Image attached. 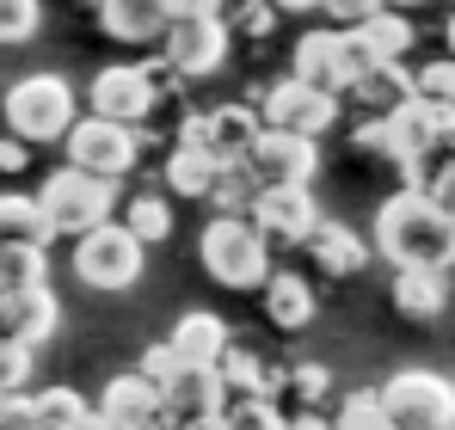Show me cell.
I'll return each instance as SVG.
<instances>
[{
  "label": "cell",
  "mask_w": 455,
  "mask_h": 430,
  "mask_svg": "<svg viewBox=\"0 0 455 430\" xmlns=\"http://www.w3.org/2000/svg\"><path fill=\"white\" fill-rule=\"evenodd\" d=\"M142 265H148V246H142L124 221H99V227L75 234V277L86 289H99V295L136 289Z\"/></svg>",
  "instance_id": "5"
},
{
  "label": "cell",
  "mask_w": 455,
  "mask_h": 430,
  "mask_svg": "<svg viewBox=\"0 0 455 430\" xmlns=\"http://www.w3.org/2000/svg\"><path fill=\"white\" fill-rule=\"evenodd\" d=\"M142 130L136 123H111V117H75L68 123V136H62V154H68V166L80 172H99V179H124L136 160H142Z\"/></svg>",
  "instance_id": "8"
},
{
  "label": "cell",
  "mask_w": 455,
  "mask_h": 430,
  "mask_svg": "<svg viewBox=\"0 0 455 430\" xmlns=\"http://www.w3.org/2000/svg\"><path fill=\"white\" fill-rule=\"evenodd\" d=\"M290 387H296V400H302V406H314V400H326V394H332V375H326L320 362H296V369H290Z\"/></svg>",
  "instance_id": "37"
},
{
  "label": "cell",
  "mask_w": 455,
  "mask_h": 430,
  "mask_svg": "<svg viewBox=\"0 0 455 430\" xmlns=\"http://www.w3.org/2000/svg\"><path fill=\"white\" fill-rule=\"evenodd\" d=\"M166 92H172V74L166 62L154 68V62H111V68L92 74V86H86V105H92V117H111V123H148L154 111L166 105Z\"/></svg>",
  "instance_id": "3"
},
{
  "label": "cell",
  "mask_w": 455,
  "mask_h": 430,
  "mask_svg": "<svg viewBox=\"0 0 455 430\" xmlns=\"http://www.w3.org/2000/svg\"><path fill=\"white\" fill-rule=\"evenodd\" d=\"M376 252L394 271H450L455 265V221L425 191L400 185L376 210Z\"/></svg>",
  "instance_id": "1"
},
{
  "label": "cell",
  "mask_w": 455,
  "mask_h": 430,
  "mask_svg": "<svg viewBox=\"0 0 455 430\" xmlns=\"http://www.w3.org/2000/svg\"><path fill=\"white\" fill-rule=\"evenodd\" d=\"M450 6H455V0H450Z\"/></svg>",
  "instance_id": "51"
},
{
  "label": "cell",
  "mask_w": 455,
  "mask_h": 430,
  "mask_svg": "<svg viewBox=\"0 0 455 430\" xmlns=\"http://www.w3.org/2000/svg\"><path fill=\"white\" fill-rule=\"evenodd\" d=\"M37 283H50L44 246H12V240H0V295H12V289H37Z\"/></svg>",
  "instance_id": "28"
},
{
  "label": "cell",
  "mask_w": 455,
  "mask_h": 430,
  "mask_svg": "<svg viewBox=\"0 0 455 430\" xmlns=\"http://www.w3.org/2000/svg\"><path fill=\"white\" fill-rule=\"evenodd\" d=\"M277 12H320V0H271Z\"/></svg>",
  "instance_id": "45"
},
{
  "label": "cell",
  "mask_w": 455,
  "mask_h": 430,
  "mask_svg": "<svg viewBox=\"0 0 455 430\" xmlns=\"http://www.w3.org/2000/svg\"><path fill=\"white\" fill-rule=\"evenodd\" d=\"M0 430H37L31 394H0Z\"/></svg>",
  "instance_id": "39"
},
{
  "label": "cell",
  "mask_w": 455,
  "mask_h": 430,
  "mask_svg": "<svg viewBox=\"0 0 455 430\" xmlns=\"http://www.w3.org/2000/svg\"><path fill=\"white\" fill-rule=\"evenodd\" d=\"M75 117V86L62 74H25L6 86V130L19 142H62Z\"/></svg>",
  "instance_id": "4"
},
{
  "label": "cell",
  "mask_w": 455,
  "mask_h": 430,
  "mask_svg": "<svg viewBox=\"0 0 455 430\" xmlns=\"http://www.w3.org/2000/svg\"><path fill=\"white\" fill-rule=\"evenodd\" d=\"M166 6V19H210V12H222L228 0H160Z\"/></svg>",
  "instance_id": "43"
},
{
  "label": "cell",
  "mask_w": 455,
  "mask_h": 430,
  "mask_svg": "<svg viewBox=\"0 0 455 430\" xmlns=\"http://www.w3.org/2000/svg\"><path fill=\"white\" fill-rule=\"evenodd\" d=\"M370 117H387L394 105H406L412 99V74L400 68V62H376V68H363V74H351V86H345Z\"/></svg>",
  "instance_id": "23"
},
{
  "label": "cell",
  "mask_w": 455,
  "mask_h": 430,
  "mask_svg": "<svg viewBox=\"0 0 455 430\" xmlns=\"http://www.w3.org/2000/svg\"><path fill=\"white\" fill-rule=\"evenodd\" d=\"M252 197H259V179L246 172V160L216 166V179H210V203H216V215H246Z\"/></svg>",
  "instance_id": "29"
},
{
  "label": "cell",
  "mask_w": 455,
  "mask_h": 430,
  "mask_svg": "<svg viewBox=\"0 0 455 430\" xmlns=\"http://www.w3.org/2000/svg\"><path fill=\"white\" fill-rule=\"evenodd\" d=\"M37 203H44L50 234H68V240H75V234H86V227L111 221V210H117V179H99V172L62 166V172L44 179Z\"/></svg>",
  "instance_id": "6"
},
{
  "label": "cell",
  "mask_w": 455,
  "mask_h": 430,
  "mask_svg": "<svg viewBox=\"0 0 455 430\" xmlns=\"http://www.w3.org/2000/svg\"><path fill=\"white\" fill-rule=\"evenodd\" d=\"M259 295H265V320H271L277 332H302L307 320H314V289H307L296 271H271V277L259 283Z\"/></svg>",
  "instance_id": "22"
},
{
  "label": "cell",
  "mask_w": 455,
  "mask_h": 430,
  "mask_svg": "<svg viewBox=\"0 0 455 430\" xmlns=\"http://www.w3.org/2000/svg\"><path fill=\"white\" fill-rule=\"evenodd\" d=\"M381 123H387V142H394V166H406V160H419V154H431V147L443 142L450 111H443V105H425V99H406V105H394Z\"/></svg>",
  "instance_id": "17"
},
{
  "label": "cell",
  "mask_w": 455,
  "mask_h": 430,
  "mask_svg": "<svg viewBox=\"0 0 455 430\" xmlns=\"http://www.w3.org/2000/svg\"><path fill=\"white\" fill-rule=\"evenodd\" d=\"M222 425L228 430H283L290 418L277 412V400H234V406H222Z\"/></svg>",
  "instance_id": "34"
},
{
  "label": "cell",
  "mask_w": 455,
  "mask_h": 430,
  "mask_svg": "<svg viewBox=\"0 0 455 430\" xmlns=\"http://www.w3.org/2000/svg\"><path fill=\"white\" fill-rule=\"evenodd\" d=\"M450 430H455V425H450Z\"/></svg>",
  "instance_id": "52"
},
{
  "label": "cell",
  "mask_w": 455,
  "mask_h": 430,
  "mask_svg": "<svg viewBox=\"0 0 455 430\" xmlns=\"http://www.w3.org/2000/svg\"><path fill=\"white\" fill-rule=\"evenodd\" d=\"M394 430H450L455 425V381L437 369H400L376 387Z\"/></svg>",
  "instance_id": "7"
},
{
  "label": "cell",
  "mask_w": 455,
  "mask_h": 430,
  "mask_svg": "<svg viewBox=\"0 0 455 430\" xmlns=\"http://www.w3.org/2000/svg\"><path fill=\"white\" fill-rule=\"evenodd\" d=\"M394 307L406 320H437L450 307V271H394Z\"/></svg>",
  "instance_id": "24"
},
{
  "label": "cell",
  "mask_w": 455,
  "mask_h": 430,
  "mask_svg": "<svg viewBox=\"0 0 455 430\" xmlns=\"http://www.w3.org/2000/svg\"><path fill=\"white\" fill-rule=\"evenodd\" d=\"M124 227H130L142 246H154V240H166V234H172V203H166V197H154V191H136V197L124 203Z\"/></svg>",
  "instance_id": "30"
},
{
  "label": "cell",
  "mask_w": 455,
  "mask_h": 430,
  "mask_svg": "<svg viewBox=\"0 0 455 430\" xmlns=\"http://www.w3.org/2000/svg\"><path fill=\"white\" fill-rule=\"evenodd\" d=\"M283 430H332V418H320V412H296Z\"/></svg>",
  "instance_id": "44"
},
{
  "label": "cell",
  "mask_w": 455,
  "mask_h": 430,
  "mask_svg": "<svg viewBox=\"0 0 455 430\" xmlns=\"http://www.w3.org/2000/svg\"><path fill=\"white\" fill-rule=\"evenodd\" d=\"M172 369H179V357H172V345H166V338H160V345H148V351H142V375H148L154 387H160V381H166V375H172Z\"/></svg>",
  "instance_id": "41"
},
{
  "label": "cell",
  "mask_w": 455,
  "mask_h": 430,
  "mask_svg": "<svg viewBox=\"0 0 455 430\" xmlns=\"http://www.w3.org/2000/svg\"><path fill=\"white\" fill-rule=\"evenodd\" d=\"M412 99L455 111V56H443V62H425V68L412 74Z\"/></svg>",
  "instance_id": "33"
},
{
  "label": "cell",
  "mask_w": 455,
  "mask_h": 430,
  "mask_svg": "<svg viewBox=\"0 0 455 430\" xmlns=\"http://www.w3.org/2000/svg\"><path fill=\"white\" fill-rule=\"evenodd\" d=\"M25 160H31V142H19L12 130H0V172H25Z\"/></svg>",
  "instance_id": "42"
},
{
  "label": "cell",
  "mask_w": 455,
  "mask_h": 430,
  "mask_svg": "<svg viewBox=\"0 0 455 430\" xmlns=\"http://www.w3.org/2000/svg\"><path fill=\"white\" fill-rule=\"evenodd\" d=\"M31 369H37V351L0 332V394H25V381H31Z\"/></svg>",
  "instance_id": "35"
},
{
  "label": "cell",
  "mask_w": 455,
  "mask_h": 430,
  "mask_svg": "<svg viewBox=\"0 0 455 430\" xmlns=\"http://www.w3.org/2000/svg\"><path fill=\"white\" fill-rule=\"evenodd\" d=\"M351 147H357V154H376V160H394V142H387V123H381V117H370V123L351 136Z\"/></svg>",
  "instance_id": "40"
},
{
  "label": "cell",
  "mask_w": 455,
  "mask_h": 430,
  "mask_svg": "<svg viewBox=\"0 0 455 430\" xmlns=\"http://www.w3.org/2000/svg\"><path fill=\"white\" fill-rule=\"evenodd\" d=\"M277 19H283V12H277L271 0H228V6H222L228 37H252V44H259V37H271V31H277Z\"/></svg>",
  "instance_id": "31"
},
{
  "label": "cell",
  "mask_w": 455,
  "mask_h": 430,
  "mask_svg": "<svg viewBox=\"0 0 455 430\" xmlns=\"http://www.w3.org/2000/svg\"><path fill=\"white\" fill-rule=\"evenodd\" d=\"M259 123H271V130H296V136H326L332 123H339V92H320V86H302L296 74H283V80H271L265 92H259Z\"/></svg>",
  "instance_id": "10"
},
{
  "label": "cell",
  "mask_w": 455,
  "mask_h": 430,
  "mask_svg": "<svg viewBox=\"0 0 455 430\" xmlns=\"http://www.w3.org/2000/svg\"><path fill=\"white\" fill-rule=\"evenodd\" d=\"M31 412H37V430H80L92 418V400H80L75 387H44L31 394Z\"/></svg>",
  "instance_id": "27"
},
{
  "label": "cell",
  "mask_w": 455,
  "mask_h": 430,
  "mask_svg": "<svg viewBox=\"0 0 455 430\" xmlns=\"http://www.w3.org/2000/svg\"><path fill=\"white\" fill-rule=\"evenodd\" d=\"M320 12H326L339 31H351V25H363L370 12H381V0H320Z\"/></svg>",
  "instance_id": "38"
},
{
  "label": "cell",
  "mask_w": 455,
  "mask_h": 430,
  "mask_svg": "<svg viewBox=\"0 0 455 430\" xmlns=\"http://www.w3.org/2000/svg\"><path fill=\"white\" fill-rule=\"evenodd\" d=\"M302 246H307V259H314L326 277H357V271L370 265V240H357L345 221H326V215L314 221V234H307Z\"/></svg>",
  "instance_id": "20"
},
{
  "label": "cell",
  "mask_w": 455,
  "mask_h": 430,
  "mask_svg": "<svg viewBox=\"0 0 455 430\" xmlns=\"http://www.w3.org/2000/svg\"><path fill=\"white\" fill-rule=\"evenodd\" d=\"M148 430H179V425H172V418H154V425Z\"/></svg>",
  "instance_id": "49"
},
{
  "label": "cell",
  "mask_w": 455,
  "mask_h": 430,
  "mask_svg": "<svg viewBox=\"0 0 455 430\" xmlns=\"http://www.w3.org/2000/svg\"><path fill=\"white\" fill-rule=\"evenodd\" d=\"M154 50H160V62H166L172 80H210L228 62L234 37H228L222 12H210V19H166V31L154 37Z\"/></svg>",
  "instance_id": "9"
},
{
  "label": "cell",
  "mask_w": 455,
  "mask_h": 430,
  "mask_svg": "<svg viewBox=\"0 0 455 430\" xmlns=\"http://www.w3.org/2000/svg\"><path fill=\"white\" fill-rule=\"evenodd\" d=\"M92 418L105 430H148L160 418V387H154L142 369H130V375H111L105 381V394L92 400Z\"/></svg>",
  "instance_id": "13"
},
{
  "label": "cell",
  "mask_w": 455,
  "mask_h": 430,
  "mask_svg": "<svg viewBox=\"0 0 455 430\" xmlns=\"http://www.w3.org/2000/svg\"><path fill=\"white\" fill-rule=\"evenodd\" d=\"M290 74L302 86H320V92H345V31L326 25V31H302V44L290 50Z\"/></svg>",
  "instance_id": "16"
},
{
  "label": "cell",
  "mask_w": 455,
  "mask_h": 430,
  "mask_svg": "<svg viewBox=\"0 0 455 430\" xmlns=\"http://www.w3.org/2000/svg\"><path fill=\"white\" fill-rule=\"evenodd\" d=\"M443 44H450V56H455V6H450V25H443Z\"/></svg>",
  "instance_id": "47"
},
{
  "label": "cell",
  "mask_w": 455,
  "mask_h": 430,
  "mask_svg": "<svg viewBox=\"0 0 455 430\" xmlns=\"http://www.w3.org/2000/svg\"><path fill=\"white\" fill-rule=\"evenodd\" d=\"M80 430H105V425H99V418H86V425H80Z\"/></svg>",
  "instance_id": "50"
},
{
  "label": "cell",
  "mask_w": 455,
  "mask_h": 430,
  "mask_svg": "<svg viewBox=\"0 0 455 430\" xmlns=\"http://www.w3.org/2000/svg\"><path fill=\"white\" fill-rule=\"evenodd\" d=\"M259 111L252 105H216V111H204V154L216 160V166H234V160H246V147L259 142Z\"/></svg>",
  "instance_id": "18"
},
{
  "label": "cell",
  "mask_w": 455,
  "mask_h": 430,
  "mask_svg": "<svg viewBox=\"0 0 455 430\" xmlns=\"http://www.w3.org/2000/svg\"><path fill=\"white\" fill-rule=\"evenodd\" d=\"M179 430H228V425H222V412H210V418H191V425H179Z\"/></svg>",
  "instance_id": "46"
},
{
  "label": "cell",
  "mask_w": 455,
  "mask_h": 430,
  "mask_svg": "<svg viewBox=\"0 0 455 430\" xmlns=\"http://www.w3.org/2000/svg\"><path fill=\"white\" fill-rule=\"evenodd\" d=\"M0 240H12V246H44V240H50L44 203L25 197V191H6V197H0Z\"/></svg>",
  "instance_id": "26"
},
{
  "label": "cell",
  "mask_w": 455,
  "mask_h": 430,
  "mask_svg": "<svg viewBox=\"0 0 455 430\" xmlns=\"http://www.w3.org/2000/svg\"><path fill=\"white\" fill-rule=\"evenodd\" d=\"M332 430H394V425H387V412H381L376 394H345V400H339Z\"/></svg>",
  "instance_id": "36"
},
{
  "label": "cell",
  "mask_w": 455,
  "mask_h": 430,
  "mask_svg": "<svg viewBox=\"0 0 455 430\" xmlns=\"http://www.w3.org/2000/svg\"><path fill=\"white\" fill-rule=\"evenodd\" d=\"M0 332L19 338V345H31V351H44V345L62 332L56 289L37 283V289H12V295H0Z\"/></svg>",
  "instance_id": "14"
},
{
  "label": "cell",
  "mask_w": 455,
  "mask_h": 430,
  "mask_svg": "<svg viewBox=\"0 0 455 430\" xmlns=\"http://www.w3.org/2000/svg\"><path fill=\"white\" fill-rule=\"evenodd\" d=\"M381 6H400V12H412V6H425V0H381Z\"/></svg>",
  "instance_id": "48"
},
{
  "label": "cell",
  "mask_w": 455,
  "mask_h": 430,
  "mask_svg": "<svg viewBox=\"0 0 455 430\" xmlns=\"http://www.w3.org/2000/svg\"><path fill=\"white\" fill-rule=\"evenodd\" d=\"M92 12H99V31L117 37V44H154L166 31L160 0H92Z\"/></svg>",
  "instance_id": "21"
},
{
  "label": "cell",
  "mask_w": 455,
  "mask_h": 430,
  "mask_svg": "<svg viewBox=\"0 0 455 430\" xmlns=\"http://www.w3.org/2000/svg\"><path fill=\"white\" fill-rule=\"evenodd\" d=\"M160 179H166V191L172 197H210V179H216V160L204 154V147H185L172 142V154H166V166H160Z\"/></svg>",
  "instance_id": "25"
},
{
  "label": "cell",
  "mask_w": 455,
  "mask_h": 430,
  "mask_svg": "<svg viewBox=\"0 0 455 430\" xmlns=\"http://www.w3.org/2000/svg\"><path fill=\"white\" fill-rule=\"evenodd\" d=\"M314 166H320V147H314V136H296V130H271L265 123L259 142L246 147V172L259 185H307Z\"/></svg>",
  "instance_id": "12"
},
{
  "label": "cell",
  "mask_w": 455,
  "mask_h": 430,
  "mask_svg": "<svg viewBox=\"0 0 455 430\" xmlns=\"http://www.w3.org/2000/svg\"><path fill=\"white\" fill-rule=\"evenodd\" d=\"M197 259L222 289H252L271 277V240L252 227V215H210V227L197 234Z\"/></svg>",
  "instance_id": "2"
},
{
  "label": "cell",
  "mask_w": 455,
  "mask_h": 430,
  "mask_svg": "<svg viewBox=\"0 0 455 430\" xmlns=\"http://www.w3.org/2000/svg\"><path fill=\"white\" fill-rule=\"evenodd\" d=\"M210 412H222V375L216 369H197V362H179L160 381V418L191 425V418H210Z\"/></svg>",
  "instance_id": "15"
},
{
  "label": "cell",
  "mask_w": 455,
  "mask_h": 430,
  "mask_svg": "<svg viewBox=\"0 0 455 430\" xmlns=\"http://www.w3.org/2000/svg\"><path fill=\"white\" fill-rule=\"evenodd\" d=\"M166 345H172V357L179 362H197V369H216L222 351L234 345V332H228L222 314H210V307H191L172 332H166Z\"/></svg>",
  "instance_id": "19"
},
{
  "label": "cell",
  "mask_w": 455,
  "mask_h": 430,
  "mask_svg": "<svg viewBox=\"0 0 455 430\" xmlns=\"http://www.w3.org/2000/svg\"><path fill=\"white\" fill-rule=\"evenodd\" d=\"M44 25V0H0V44H31Z\"/></svg>",
  "instance_id": "32"
},
{
  "label": "cell",
  "mask_w": 455,
  "mask_h": 430,
  "mask_svg": "<svg viewBox=\"0 0 455 430\" xmlns=\"http://www.w3.org/2000/svg\"><path fill=\"white\" fill-rule=\"evenodd\" d=\"M246 215H252V227L271 246H302L314 234V221H320V203H314L307 185H259V197H252Z\"/></svg>",
  "instance_id": "11"
}]
</instances>
